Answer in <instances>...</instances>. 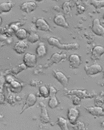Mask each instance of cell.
<instances>
[{
	"instance_id": "1",
	"label": "cell",
	"mask_w": 104,
	"mask_h": 130,
	"mask_svg": "<svg viewBox=\"0 0 104 130\" xmlns=\"http://www.w3.org/2000/svg\"><path fill=\"white\" fill-rule=\"evenodd\" d=\"M48 41L49 45L61 50H77L79 47V45L77 43H72L68 44H61L58 40L53 37L48 39Z\"/></svg>"
},
{
	"instance_id": "2",
	"label": "cell",
	"mask_w": 104,
	"mask_h": 130,
	"mask_svg": "<svg viewBox=\"0 0 104 130\" xmlns=\"http://www.w3.org/2000/svg\"><path fill=\"white\" fill-rule=\"evenodd\" d=\"M23 61L26 67L32 68L34 67L36 64V57L35 55L27 53L24 55Z\"/></svg>"
},
{
	"instance_id": "3",
	"label": "cell",
	"mask_w": 104,
	"mask_h": 130,
	"mask_svg": "<svg viewBox=\"0 0 104 130\" xmlns=\"http://www.w3.org/2000/svg\"><path fill=\"white\" fill-rule=\"evenodd\" d=\"M92 29L95 34L99 36L104 35V28L100 25V21L98 19H95L93 20Z\"/></svg>"
},
{
	"instance_id": "4",
	"label": "cell",
	"mask_w": 104,
	"mask_h": 130,
	"mask_svg": "<svg viewBox=\"0 0 104 130\" xmlns=\"http://www.w3.org/2000/svg\"><path fill=\"white\" fill-rule=\"evenodd\" d=\"M37 7L36 4L33 2H25L22 5L21 9L24 12L28 13L34 11L36 9Z\"/></svg>"
},
{
	"instance_id": "5",
	"label": "cell",
	"mask_w": 104,
	"mask_h": 130,
	"mask_svg": "<svg viewBox=\"0 0 104 130\" xmlns=\"http://www.w3.org/2000/svg\"><path fill=\"white\" fill-rule=\"evenodd\" d=\"M101 66L98 64H94L89 67H86L85 71L88 75H94L100 73L102 71Z\"/></svg>"
},
{
	"instance_id": "6",
	"label": "cell",
	"mask_w": 104,
	"mask_h": 130,
	"mask_svg": "<svg viewBox=\"0 0 104 130\" xmlns=\"http://www.w3.org/2000/svg\"><path fill=\"white\" fill-rule=\"evenodd\" d=\"M27 48V44L23 41L17 43L14 47V49L16 53L19 54H23L25 53Z\"/></svg>"
},
{
	"instance_id": "7",
	"label": "cell",
	"mask_w": 104,
	"mask_h": 130,
	"mask_svg": "<svg viewBox=\"0 0 104 130\" xmlns=\"http://www.w3.org/2000/svg\"><path fill=\"white\" fill-rule=\"evenodd\" d=\"M36 101L37 99L36 96L33 94H30L28 96L27 98L26 99L25 105L24 106V107H23L22 112H23L24 110L27 108H28L33 106L35 104Z\"/></svg>"
},
{
	"instance_id": "8",
	"label": "cell",
	"mask_w": 104,
	"mask_h": 130,
	"mask_svg": "<svg viewBox=\"0 0 104 130\" xmlns=\"http://www.w3.org/2000/svg\"><path fill=\"white\" fill-rule=\"evenodd\" d=\"M36 27L40 30L47 31L49 29V25L47 22L42 19H39L36 22Z\"/></svg>"
},
{
	"instance_id": "9",
	"label": "cell",
	"mask_w": 104,
	"mask_h": 130,
	"mask_svg": "<svg viewBox=\"0 0 104 130\" xmlns=\"http://www.w3.org/2000/svg\"><path fill=\"white\" fill-rule=\"evenodd\" d=\"M54 22L55 24L59 26L65 28L67 27L68 26L65 19L62 15H59L56 16L54 19Z\"/></svg>"
},
{
	"instance_id": "10",
	"label": "cell",
	"mask_w": 104,
	"mask_h": 130,
	"mask_svg": "<svg viewBox=\"0 0 104 130\" xmlns=\"http://www.w3.org/2000/svg\"><path fill=\"white\" fill-rule=\"evenodd\" d=\"M40 105L41 107V112L40 117V120L43 123H48L49 122V119L46 108L42 103H40Z\"/></svg>"
},
{
	"instance_id": "11",
	"label": "cell",
	"mask_w": 104,
	"mask_h": 130,
	"mask_svg": "<svg viewBox=\"0 0 104 130\" xmlns=\"http://www.w3.org/2000/svg\"><path fill=\"white\" fill-rule=\"evenodd\" d=\"M104 53V48L100 46H97L93 48L92 51V57L94 59L100 57Z\"/></svg>"
},
{
	"instance_id": "12",
	"label": "cell",
	"mask_w": 104,
	"mask_h": 130,
	"mask_svg": "<svg viewBox=\"0 0 104 130\" xmlns=\"http://www.w3.org/2000/svg\"><path fill=\"white\" fill-rule=\"evenodd\" d=\"M70 64L72 67L76 68L78 67L80 64V60L79 56L76 55H72L69 57Z\"/></svg>"
},
{
	"instance_id": "13",
	"label": "cell",
	"mask_w": 104,
	"mask_h": 130,
	"mask_svg": "<svg viewBox=\"0 0 104 130\" xmlns=\"http://www.w3.org/2000/svg\"><path fill=\"white\" fill-rule=\"evenodd\" d=\"M55 77L59 82H60L63 86L67 84L68 80L65 75L61 72H57L55 74Z\"/></svg>"
},
{
	"instance_id": "14",
	"label": "cell",
	"mask_w": 104,
	"mask_h": 130,
	"mask_svg": "<svg viewBox=\"0 0 104 130\" xmlns=\"http://www.w3.org/2000/svg\"><path fill=\"white\" fill-rule=\"evenodd\" d=\"M78 115V112L76 109L71 108L69 110L68 118L72 123L75 122Z\"/></svg>"
},
{
	"instance_id": "15",
	"label": "cell",
	"mask_w": 104,
	"mask_h": 130,
	"mask_svg": "<svg viewBox=\"0 0 104 130\" xmlns=\"http://www.w3.org/2000/svg\"><path fill=\"white\" fill-rule=\"evenodd\" d=\"M88 111L91 114L96 116L101 115L103 112L102 108L100 107H94L89 108Z\"/></svg>"
},
{
	"instance_id": "16",
	"label": "cell",
	"mask_w": 104,
	"mask_h": 130,
	"mask_svg": "<svg viewBox=\"0 0 104 130\" xmlns=\"http://www.w3.org/2000/svg\"><path fill=\"white\" fill-rule=\"evenodd\" d=\"M16 36L19 40H23L26 39L27 37V32L25 29H21L16 31Z\"/></svg>"
},
{
	"instance_id": "17",
	"label": "cell",
	"mask_w": 104,
	"mask_h": 130,
	"mask_svg": "<svg viewBox=\"0 0 104 130\" xmlns=\"http://www.w3.org/2000/svg\"><path fill=\"white\" fill-rule=\"evenodd\" d=\"M66 57L65 54H60L58 53H55L52 56L51 60L53 63H57L62 61V59Z\"/></svg>"
},
{
	"instance_id": "18",
	"label": "cell",
	"mask_w": 104,
	"mask_h": 130,
	"mask_svg": "<svg viewBox=\"0 0 104 130\" xmlns=\"http://www.w3.org/2000/svg\"><path fill=\"white\" fill-rule=\"evenodd\" d=\"M22 87L21 85L16 81H13L10 84L11 91L14 92L18 93L21 91Z\"/></svg>"
},
{
	"instance_id": "19",
	"label": "cell",
	"mask_w": 104,
	"mask_h": 130,
	"mask_svg": "<svg viewBox=\"0 0 104 130\" xmlns=\"http://www.w3.org/2000/svg\"><path fill=\"white\" fill-rule=\"evenodd\" d=\"M12 7V5L10 3H3L0 5V10L2 12H7L10 11Z\"/></svg>"
},
{
	"instance_id": "20",
	"label": "cell",
	"mask_w": 104,
	"mask_h": 130,
	"mask_svg": "<svg viewBox=\"0 0 104 130\" xmlns=\"http://www.w3.org/2000/svg\"><path fill=\"white\" fill-rule=\"evenodd\" d=\"M36 53L38 56L40 57L43 56L46 53V49L43 44H40L37 47Z\"/></svg>"
},
{
	"instance_id": "21",
	"label": "cell",
	"mask_w": 104,
	"mask_h": 130,
	"mask_svg": "<svg viewBox=\"0 0 104 130\" xmlns=\"http://www.w3.org/2000/svg\"><path fill=\"white\" fill-rule=\"evenodd\" d=\"M39 36L36 34H31L28 37L27 40L29 42L33 43L38 41L39 40Z\"/></svg>"
},
{
	"instance_id": "22",
	"label": "cell",
	"mask_w": 104,
	"mask_h": 130,
	"mask_svg": "<svg viewBox=\"0 0 104 130\" xmlns=\"http://www.w3.org/2000/svg\"><path fill=\"white\" fill-rule=\"evenodd\" d=\"M57 123L62 130H68L66 121L63 118H60L58 121Z\"/></svg>"
},
{
	"instance_id": "23",
	"label": "cell",
	"mask_w": 104,
	"mask_h": 130,
	"mask_svg": "<svg viewBox=\"0 0 104 130\" xmlns=\"http://www.w3.org/2000/svg\"><path fill=\"white\" fill-rule=\"evenodd\" d=\"M58 104L57 100L55 96L50 97V99L48 102V105L51 108L56 107Z\"/></svg>"
},
{
	"instance_id": "24",
	"label": "cell",
	"mask_w": 104,
	"mask_h": 130,
	"mask_svg": "<svg viewBox=\"0 0 104 130\" xmlns=\"http://www.w3.org/2000/svg\"><path fill=\"white\" fill-rule=\"evenodd\" d=\"M91 3L96 8L104 7V1H92Z\"/></svg>"
},
{
	"instance_id": "25",
	"label": "cell",
	"mask_w": 104,
	"mask_h": 130,
	"mask_svg": "<svg viewBox=\"0 0 104 130\" xmlns=\"http://www.w3.org/2000/svg\"><path fill=\"white\" fill-rule=\"evenodd\" d=\"M40 93L44 97H47L49 96V92L47 88L45 86H42L40 89Z\"/></svg>"
},
{
	"instance_id": "26",
	"label": "cell",
	"mask_w": 104,
	"mask_h": 130,
	"mask_svg": "<svg viewBox=\"0 0 104 130\" xmlns=\"http://www.w3.org/2000/svg\"><path fill=\"white\" fill-rule=\"evenodd\" d=\"M26 66L25 64H22L20 66H18V67H16V69H14L13 70H12L13 73L15 74H17L22 71L26 69Z\"/></svg>"
},
{
	"instance_id": "27",
	"label": "cell",
	"mask_w": 104,
	"mask_h": 130,
	"mask_svg": "<svg viewBox=\"0 0 104 130\" xmlns=\"http://www.w3.org/2000/svg\"><path fill=\"white\" fill-rule=\"evenodd\" d=\"M56 93V90L53 87H51L50 88V90L49 91V96L50 97L55 96Z\"/></svg>"
},
{
	"instance_id": "28",
	"label": "cell",
	"mask_w": 104,
	"mask_h": 130,
	"mask_svg": "<svg viewBox=\"0 0 104 130\" xmlns=\"http://www.w3.org/2000/svg\"><path fill=\"white\" fill-rule=\"evenodd\" d=\"M7 80L8 81V82L9 83H11V82L13 81V79L12 77L10 76H8L7 77Z\"/></svg>"
},
{
	"instance_id": "29",
	"label": "cell",
	"mask_w": 104,
	"mask_h": 130,
	"mask_svg": "<svg viewBox=\"0 0 104 130\" xmlns=\"http://www.w3.org/2000/svg\"><path fill=\"white\" fill-rule=\"evenodd\" d=\"M102 125V127L104 128V122H103Z\"/></svg>"
},
{
	"instance_id": "30",
	"label": "cell",
	"mask_w": 104,
	"mask_h": 130,
	"mask_svg": "<svg viewBox=\"0 0 104 130\" xmlns=\"http://www.w3.org/2000/svg\"><path fill=\"white\" fill-rule=\"evenodd\" d=\"M103 18L104 19V14L103 15Z\"/></svg>"
}]
</instances>
